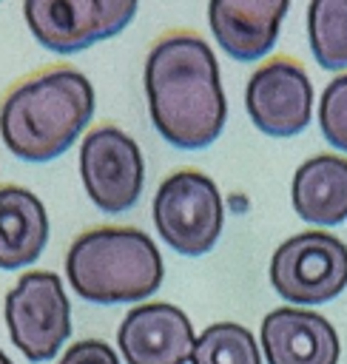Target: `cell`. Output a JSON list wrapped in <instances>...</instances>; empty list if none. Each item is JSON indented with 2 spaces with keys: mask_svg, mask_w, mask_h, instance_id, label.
<instances>
[{
  "mask_svg": "<svg viewBox=\"0 0 347 364\" xmlns=\"http://www.w3.org/2000/svg\"><path fill=\"white\" fill-rule=\"evenodd\" d=\"M245 108L253 125L267 136H296L310 125L313 85L301 63L270 57L245 88Z\"/></svg>",
  "mask_w": 347,
  "mask_h": 364,
  "instance_id": "obj_9",
  "label": "cell"
},
{
  "mask_svg": "<svg viewBox=\"0 0 347 364\" xmlns=\"http://www.w3.org/2000/svg\"><path fill=\"white\" fill-rule=\"evenodd\" d=\"M60 364H119V358H117V353L105 341L82 338V341H74L60 355Z\"/></svg>",
  "mask_w": 347,
  "mask_h": 364,
  "instance_id": "obj_18",
  "label": "cell"
},
{
  "mask_svg": "<svg viewBox=\"0 0 347 364\" xmlns=\"http://www.w3.org/2000/svg\"><path fill=\"white\" fill-rule=\"evenodd\" d=\"M307 40L321 68L344 71L347 68V0H310Z\"/></svg>",
  "mask_w": 347,
  "mask_h": 364,
  "instance_id": "obj_15",
  "label": "cell"
},
{
  "mask_svg": "<svg viewBox=\"0 0 347 364\" xmlns=\"http://www.w3.org/2000/svg\"><path fill=\"white\" fill-rule=\"evenodd\" d=\"M48 242V216L37 193L23 185H0V267L17 270L40 259Z\"/></svg>",
  "mask_w": 347,
  "mask_h": 364,
  "instance_id": "obj_14",
  "label": "cell"
},
{
  "mask_svg": "<svg viewBox=\"0 0 347 364\" xmlns=\"http://www.w3.org/2000/svg\"><path fill=\"white\" fill-rule=\"evenodd\" d=\"M270 284L296 307L333 301L347 287V245L324 230L284 239L270 259Z\"/></svg>",
  "mask_w": 347,
  "mask_h": 364,
  "instance_id": "obj_5",
  "label": "cell"
},
{
  "mask_svg": "<svg viewBox=\"0 0 347 364\" xmlns=\"http://www.w3.org/2000/svg\"><path fill=\"white\" fill-rule=\"evenodd\" d=\"M65 276L74 293L91 304L145 301L162 284V256L139 228L100 225L71 242Z\"/></svg>",
  "mask_w": 347,
  "mask_h": 364,
  "instance_id": "obj_3",
  "label": "cell"
},
{
  "mask_svg": "<svg viewBox=\"0 0 347 364\" xmlns=\"http://www.w3.org/2000/svg\"><path fill=\"white\" fill-rule=\"evenodd\" d=\"M319 128L324 139L347 154V71L333 77L321 91L319 102Z\"/></svg>",
  "mask_w": 347,
  "mask_h": 364,
  "instance_id": "obj_17",
  "label": "cell"
},
{
  "mask_svg": "<svg viewBox=\"0 0 347 364\" xmlns=\"http://www.w3.org/2000/svg\"><path fill=\"white\" fill-rule=\"evenodd\" d=\"M287 9L290 0H210L208 23L228 57L250 63L273 48Z\"/></svg>",
  "mask_w": 347,
  "mask_h": 364,
  "instance_id": "obj_12",
  "label": "cell"
},
{
  "mask_svg": "<svg viewBox=\"0 0 347 364\" xmlns=\"http://www.w3.org/2000/svg\"><path fill=\"white\" fill-rule=\"evenodd\" d=\"M11 344L28 361H48L71 336V304L51 270L23 273L3 304Z\"/></svg>",
  "mask_w": 347,
  "mask_h": 364,
  "instance_id": "obj_6",
  "label": "cell"
},
{
  "mask_svg": "<svg viewBox=\"0 0 347 364\" xmlns=\"http://www.w3.org/2000/svg\"><path fill=\"white\" fill-rule=\"evenodd\" d=\"M191 364H262V353L247 327L216 321L196 336Z\"/></svg>",
  "mask_w": 347,
  "mask_h": 364,
  "instance_id": "obj_16",
  "label": "cell"
},
{
  "mask_svg": "<svg viewBox=\"0 0 347 364\" xmlns=\"http://www.w3.org/2000/svg\"><path fill=\"white\" fill-rule=\"evenodd\" d=\"M296 213L310 225H338L347 219V159L316 154L304 159L290 185Z\"/></svg>",
  "mask_w": 347,
  "mask_h": 364,
  "instance_id": "obj_13",
  "label": "cell"
},
{
  "mask_svg": "<svg viewBox=\"0 0 347 364\" xmlns=\"http://www.w3.org/2000/svg\"><path fill=\"white\" fill-rule=\"evenodd\" d=\"M193 341L188 316L168 301L131 307L117 330V344L128 364H188Z\"/></svg>",
  "mask_w": 347,
  "mask_h": 364,
  "instance_id": "obj_10",
  "label": "cell"
},
{
  "mask_svg": "<svg viewBox=\"0 0 347 364\" xmlns=\"http://www.w3.org/2000/svg\"><path fill=\"white\" fill-rule=\"evenodd\" d=\"M80 176L88 199L102 213H125L142 193V154L122 128H91L80 145Z\"/></svg>",
  "mask_w": 347,
  "mask_h": 364,
  "instance_id": "obj_8",
  "label": "cell"
},
{
  "mask_svg": "<svg viewBox=\"0 0 347 364\" xmlns=\"http://www.w3.org/2000/svg\"><path fill=\"white\" fill-rule=\"evenodd\" d=\"M148 114L159 136L182 151L213 145L225 128L228 102L210 46L193 31L162 34L145 60Z\"/></svg>",
  "mask_w": 347,
  "mask_h": 364,
  "instance_id": "obj_1",
  "label": "cell"
},
{
  "mask_svg": "<svg viewBox=\"0 0 347 364\" xmlns=\"http://www.w3.org/2000/svg\"><path fill=\"white\" fill-rule=\"evenodd\" d=\"M0 364H11V358H9V355H6L3 350H0Z\"/></svg>",
  "mask_w": 347,
  "mask_h": 364,
  "instance_id": "obj_19",
  "label": "cell"
},
{
  "mask_svg": "<svg viewBox=\"0 0 347 364\" xmlns=\"http://www.w3.org/2000/svg\"><path fill=\"white\" fill-rule=\"evenodd\" d=\"M139 0H23V17L34 40L54 54H77L119 34Z\"/></svg>",
  "mask_w": 347,
  "mask_h": 364,
  "instance_id": "obj_7",
  "label": "cell"
},
{
  "mask_svg": "<svg viewBox=\"0 0 347 364\" xmlns=\"http://www.w3.org/2000/svg\"><path fill=\"white\" fill-rule=\"evenodd\" d=\"M94 114V88L74 65H46L20 77L0 100V136L23 162L65 154Z\"/></svg>",
  "mask_w": 347,
  "mask_h": 364,
  "instance_id": "obj_2",
  "label": "cell"
},
{
  "mask_svg": "<svg viewBox=\"0 0 347 364\" xmlns=\"http://www.w3.org/2000/svg\"><path fill=\"white\" fill-rule=\"evenodd\" d=\"M154 225L171 250L182 256L208 253L219 242L225 225V205L216 182L196 168L165 176L154 196Z\"/></svg>",
  "mask_w": 347,
  "mask_h": 364,
  "instance_id": "obj_4",
  "label": "cell"
},
{
  "mask_svg": "<svg viewBox=\"0 0 347 364\" xmlns=\"http://www.w3.org/2000/svg\"><path fill=\"white\" fill-rule=\"evenodd\" d=\"M259 336L267 364H338V333L321 313L276 307L262 318Z\"/></svg>",
  "mask_w": 347,
  "mask_h": 364,
  "instance_id": "obj_11",
  "label": "cell"
}]
</instances>
